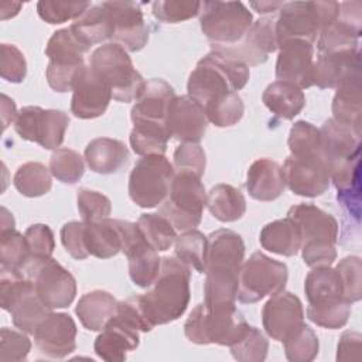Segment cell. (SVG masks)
<instances>
[{"label":"cell","mask_w":362,"mask_h":362,"mask_svg":"<svg viewBox=\"0 0 362 362\" xmlns=\"http://www.w3.org/2000/svg\"><path fill=\"white\" fill-rule=\"evenodd\" d=\"M245 243L239 233L218 229L208 235L204 304L208 308L235 305Z\"/></svg>","instance_id":"6da1fadb"},{"label":"cell","mask_w":362,"mask_h":362,"mask_svg":"<svg viewBox=\"0 0 362 362\" xmlns=\"http://www.w3.org/2000/svg\"><path fill=\"white\" fill-rule=\"evenodd\" d=\"M249 76L247 65L211 51L197 62L189 74L187 92L206 115L243 89Z\"/></svg>","instance_id":"7a4b0ae2"},{"label":"cell","mask_w":362,"mask_h":362,"mask_svg":"<svg viewBox=\"0 0 362 362\" xmlns=\"http://www.w3.org/2000/svg\"><path fill=\"white\" fill-rule=\"evenodd\" d=\"M191 269L177 257H163L151 288L137 296L139 304L153 327L178 320L191 298Z\"/></svg>","instance_id":"3957f363"},{"label":"cell","mask_w":362,"mask_h":362,"mask_svg":"<svg viewBox=\"0 0 362 362\" xmlns=\"http://www.w3.org/2000/svg\"><path fill=\"white\" fill-rule=\"evenodd\" d=\"M301 235V255L308 267L331 266L337 259L338 221L313 204H298L288 209Z\"/></svg>","instance_id":"277c9868"},{"label":"cell","mask_w":362,"mask_h":362,"mask_svg":"<svg viewBox=\"0 0 362 362\" xmlns=\"http://www.w3.org/2000/svg\"><path fill=\"white\" fill-rule=\"evenodd\" d=\"M339 11L338 1H284L276 17L277 45L291 40L313 44Z\"/></svg>","instance_id":"5b68a950"},{"label":"cell","mask_w":362,"mask_h":362,"mask_svg":"<svg viewBox=\"0 0 362 362\" xmlns=\"http://www.w3.org/2000/svg\"><path fill=\"white\" fill-rule=\"evenodd\" d=\"M89 66L110 88L112 98L117 102L136 100L146 86V81L134 68L129 52L116 42L98 47L90 55Z\"/></svg>","instance_id":"8992f818"},{"label":"cell","mask_w":362,"mask_h":362,"mask_svg":"<svg viewBox=\"0 0 362 362\" xmlns=\"http://www.w3.org/2000/svg\"><path fill=\"white\" fill-rule=\"evenodd\" d=\"M249 324L236 305L208 308L198 304L184 324L187 339L197 345H232L246 331Z\"/></svg>","instance_id":"52a82bcc"},{"label":"cell","mask_w":362,"mask_h":362,"mask_svg":"<svg viewBox=\"0 0 362 362\" xmlns=\"http://www.w3.org/2000/svg\"><path fill=\"white\" fill-rule=\"evenodd\" d=\"M0 305L11 314L16 328L34 334L40 322L52 311L38 297L33 280L18 270L1 269Z\"/></svg>","instance_id":"ba28073f"},{"label":"cell","mask_w":362,"mask_h":362,"mask_svg":"<svg viewBox=\"0 0 362 362\" xmlns=\"http://www.w3.org/2000/svg\"><path fill=\"white\" fill-rule=\"evenodd\" d=\"M206 205L205 187L194 173H175L167 198L160 204L158 214L167 218L175 230L195 229Z\"/></svg>","instance_id":"9c48e42d"},{"label":"cell","mask_w":362,"mask_h":362,"mask_svg":"<svg viewBox=\"0 0 362 362\" xmlns=\"http://www.w3.org/2000/svg\"><path fill=\"white\" fill-rule=\"evenodd\" d=\"M86 48L72 33L71 27L55 31L47 42L45 55L48 57V65L45 69V78L49 88L58 93L72 92L76 79L83 71V55Z\"/></svg>","instance_id":"30bf717a"},{"label":"cell","mask_w":362,"mask_h":362,"mask_svg":"<svg viewBox=\"0 0 362 362\" xmlns=\"http://www.w3.org/2000/svg\"><path fill=\"white\" fill-rule=\"evenodd\" d=\"M199 25L211 45L239 42L253 24V16L242 1H201Z\"/></svg>","instance_id":"8fae6325"},{"label":"cell","mask_w":362,"mask_h":362,"mask_svg":"<svg viewBox=\"0 0 362 362\" xmlns=\"http://www.w3.org/2000/svg\"><path fill=\"white\" fill-rule=\"evenodd\" d=\"M175 175L174 165L164 154L143 156L129 175V197L140 208H156L168 195Z\"/></svg>","instance_id":"7c38bea8"},{"label":"cell","mask_w":362,"mask_h":362,"mask_svg":"<svg viewBox=\"0 0 362 362\" xmlns=\"http://www.w3.org/2000/svg\"><path fill=\"white\" fill-rule=\"evenodd\" d=\"M287 279L288 270L283 262L262 252H255L240 266L236 298L245 304L257 303L267 296L283 291Z\"/></svg>","instance_id":"4fadbf2b"},{"label":"cell","mask_w":362,"mask_h":362,"mask_svg":"<svg viewBox=\"0 0 362 362\" xmlns=\"http://www.w3.org/2000/svg\"><path fill=\"white\" fill-rule=\"evenodd\" d=\"M21 273L33 280L41 301L49 308H66L76 296V280L55 259H30Z\"/></svg>","instance_id":"5bb4252c"},{"label":"cell","mask_w":362,"mask_h":362,"mask_svg":"<svg viewBox=\"0 0 362 362\" xmlns=\"http://www.w3.org/2000/svg\"><path fill=\"white\" fill-rule=\"evenodd\" d=\"M69 126V117L64 110L24 106L14 120L16 133L27 141H34L45 150H57Z\"/></svg>","instance_id":"9a60e30c"},{"label":"cell","mask_w":362,"mask_h":362,"mask_svg":"<svg viewBox=\"0 0 362 362\" xmlns=\"http://www.w3.org/2000/svg\"><path fill=\"white\" fill-rule=\"evenodd\" d=\"M122 233V252L129 262V276L133 284L148 288L161 266L158 252L146 240L137 222L117 219Z\"/></svg>","instance_id":"2e32d148"},{"label":"cell","mask_w":362,"mask_h":362,"mask_svg":"<svg viewBox=\"0 0 362 362\" xmlns=\"http://www.w3.org/2000/svg\"><path fill=\"white\" fill-rule=\"evenodd\" d=\"M277 49L276 17L273 16L253 21L245 37L233 45H211V51L247 66H256L266 62L267 55Z\"/></svg>","instance_id":"e0dca14e"},{"label":"cell","mask_w":362,"mask_h":362,"mask_svg":"<svg viewBox=\"0 0 362 362\" xmlns=\"http://www.w3.org/2000/svg\"><path fill=\"white\" fill-rule=\"evenodd\" d=\"M140 328L130 313L117 301L115 315L95 338V354L107 362H122L140 344Z\"/></svg>","instance_id":"ac0fdd59"},{"label":"cell","mask_w":362,"mask_h":362,"mask_svg":"<svg viewBox=\"0 0 362 362\" xmlns=\"http://www.w3.org/2000/svg\"><path fill=\"white\" fill-rule=\"evenodd\" d=\"M281 170L288 189L300 197H320L328 189L331 182V168L321 156H288L284 160Z\"/></svg>","instance_id":"d6986e66"},{"label":"cell","mask_w":362,"mask_h":362,"mask_svg":"<svg viewBox=\"0 0 362 362\" xmlns=\"http://www.w3.org/2000/svg\"><path fill=\"white\" fill-rule=\"evenodd\" d=\"M113 23V42L122 45L127 52L143 49L148 41V27L144 21L139 3L134 1H103Z\"/></svg>","instance_id":"ffe728a7"},{"label":"cell","mask_w":362,"mask_h":362,"mask_svg":"<svg viewBox=\"0 0 362 362\" xmlns=\"http://www.w3.org/2000/svg\"><path fill=\"white\" fill-rule=\"evenodd\" d=\"M76 324L66 313H49L35 328L34 342L48 358L62 359L76 348Z\"/></svg>","instance_id":"44dd1931"},{"label":"cell","mask_w":362,"mask_h":362,"mask_svg":"<svg viewBox=\"0 0 362 362\" xmlns=\"http://www.w3.org/2000/svg\"><path fill=\"white\" fill-rule=\"evenodd\" d=\"M262 322L266 334L272 339L281 342L304 322L301 300L284 290L270 296L262 310Z\"/></svg>","instance_id":"7402d4cb"},{"label":"cell","mask_w":362,"mask_h":362,"mask_svg":"<svg viewBox=\"0 0 362 362\" xmlns=\"http://www.w3.org/2000/svg\"><path fill=\"white\" fill-rule=\"evenodd\" d=\"M165 123L173 139L181 143H199L209 122L204 109L188 95H175L170 100Z\"/></svg>","instance_id":"603a6c76"},{"label":"cell","mask_w":362,"mask_h":362,"mask_svg":"<svg viewBox=\"0 0 362 362\" xmlns=\"http://www.w3.org/2000/svg\"><path fill=\"white\" fill-rule=\"evenodd\" d=\"M112 99L110 88L86 65L72 89L71 112L78 119H95L106 112Z\"/></svg>","instance_id":"cb8c5ba5"},{"label":"cell","mask_w":362,"mask_h":362,"mask_svg":"<svg viewBox=\"0 0 362 362\" xmlns=\"http://www.w3.org/2000/svg\"><path fill=\"white\" fill-rule=\"evenodd\" d=\"M314 48L303 40H291L280 45L276 61L277 81L288 82L300 89L313 86Z\"/></svg>","instance_id":"d4e9b609"},{"label":"cell","mask_w":362,"mask_h":362,"mask_svg":"<svg viewBox=\"0 0 362 362\" xmlns=\"http://www.w3.org/2000/svg\"><path fill=\"white\" fill-rule=\"evenodd\" d=\"M361 74V54L358 51L318 54L313 68V86L320 89L338 88L346 79Z\"/></svg>","instance_id":"484cf974"},{"label":"cell","mask_w":362,"mask_h":362,"mask_svg":"<svg viewBox=\"0 0 362 362\" xmlns=\"http://www.w3.org/2000/svg\"><path fill=\"white\" fill-rule=\"evenodd\" d=\"M320 133L321 157L328 163L329 168L359 154L362 132L331 117L320 127Z\"/></svg>","instance_id":"4316f807"},{"label":"cell","mask_w":362,"mask_h":362,"mask_svg":"<svg viewBox=\"0 0 362 362\" xmlns=\"http://www.w3.org/2000/svg\"><path fill=\"white\" fill-rule=\"evenodd\" d=\"M175 96L174 88L164 79L154 78L146 82L140 96L136 99L130 119L132 122L165 123L170 100Z\"/></svg>","instance_id":"83f0119b"},{"label":"cell","mask_w":362,"mask_h":362,"mask_svg":"<svg viewBox=\"0 0 362 362\" xmlns=\"http://www.w3.org/2000/svg\"><path fill=\"white\" fill-rule=\"evenodd\" d=\"M286 188L281 165L270 158L253 161L246 174V189L249 195L262 202L277 199Z\"/></svg>","instance_id":"f1b7e54d"},{"label":"cell","mask_w":362,"mask_h":362,"mask_svg":"<svg viewBox=\"0 0 362 362\" xmlns=\"http://www.w3.org/2000/svg\"><path fill=\"white\" fill-rule=\"evenodd\" d=\"M83 157L93 173L113 174L127 164L129 148L120 140L98 137L86 144Z\"/></svg>","instance_id":"f546056e"},{"label":"cell","mask_w":362,"mask_h":362,"mask_svg":"<svg viewBox=\"0 0 362 362\" xmlns=\"http://www.w3.org/2000/svg\"><path fill=\"white\" fill-rule=\"evenodd\" d=\"M361 74L346 79L332 99V119L362 132V81Z\"/></svg>","instance_id":"4dcf8cb0"},{"label":"cell","mask_w":362,"mask_h":362,"mask_svg":"<svg viewBox=\"0 0 362 362\" xmlns=\"http://www.w3.org/2000/svg\"><path fill=\"white\" fill-rule=\"evenodd\" d=\"M359 180V154L331 167V181L337 188V198L356 219L361 212Z\"/></svg>","instance_id":"1f68e13d"},{"label":"cell","mask_w":362,"mask_h":362,"mask_svg":"<svg viewBox=\"0 0 362 362\" xmlns=\"http://www.w3.org/2000/svg\"><path fill=\"white\" fill-rule=\"evenodd\" d=\"M304 283L308 305H324L337 301H345L342 281L331 266L311 267ZM348 303V301H346Z\"/></svg>","instance_id":"d6a6232c"},{"label":"cell","mask_w":362,"mask_h":362,"mask_svg":"<svg viewBox=\"0 0 362 362\" xmlns=\"http://www.w3.org/2000/svg\"><path fill=\"white\" fill-rule=\"evenodd\" d=\"M85 245L88 253L98 259L116 256L122 250V233L117 219L105 218L85 222Z\"/></svg>","instance_id":"836d02e7"},{"label":"cell","mask_w":362,"mask_h":362,"mask_svg":"<svg viewBox=\"0 0 362 362\" xmlns=\"http://www.w3.org/2000/svg\"><path fill=\"white\" fill-rule=\"evenodd\" d=\"M262 102L274 116L291 120L304 109L305 95L293 83L274 81L263 90Z\"/></svg>","instance_id":"e575fe53"},{"label":"cell","mask_w":362,"mask_h":362,"mask_svg":"<svg viewBox=\"0 0 362 362\" xmlns=\"http://www.w3.org/2000/svg\"><path fill=\"white\" fill-rule=\"evenodd\" d=\"M117 308V300L105 290H93L83 294L75 313L81 324L89 331H102L106 322L115 315Z\"/></svg>","instance_id":"d590c367"},{"label":"cell","mask_w":362,"mask_h":362,"mask_svg":"<svg viewBox=\"0 0 362 362\" xmlns=\"http://www.w3.org/2000/svg\"><path fill=\"white\" fill-rule=\"evenodd\" d=\"M263 249L281 255L294 256L301 247V235L297 223L288 216L266 223L259 236Z\"/></svg>","instance_id":"8d00e7d4"},{"label":"cell","mask_w":362,"mask_h":362,"mask_svg":"<svg viewBox=\"0 0 362 362\" xmlns=\"http://www.w3.org/2000/svg\"><path fill=\"white\" fill-rule=\"evenodd\" d=\"M76 38L90 49L92 45L113 38V23L107 10L102 4L90 6L83 14L74 20L71 25Z\"/></svg>","instance_id":"74e56055"},{"label":"cell","mask_w":362,"mask_h":362,"mask_svg":"<svg viewBox=\"0 0 362 362\" xmlns=\"http://www.w3.org/2000/svg\"><path fill=\"white\" fill-rule=\"evenodd\" d=\"M211 215L221 222H236L246 212V199L242 191L229 184H216L206 194Z\"/></svg>","instance_id":"f35d334b"},{"label":"cell","mask_w":362,"mask_h":362,"mask_svg":"<svg viewBox=\"0 0 362 362\" xmlns=\"http://www.w3.org/2000/svg\"><path fill=\"white\" fill-rule=\"evenodd\" d=\"M171 134L167 123L134 122L129 136L132 150L139 156L164 154Z\"/></svg>","instance_id":"ab89813d"},{"label":"cell","mask_w":362,"mask_h":362,"mask_svg":"<svg viewBox=\"0 0 362 362\" xmlns=\"http://www.w3.org/2000/svg\"><path fill=\"white\" fill-rule=\"evenodd\" d=\"M206 252H208V236L198 229L184 230L175 238L174 255L189 269L205 274L206 269Z\"/></svg>","instance_id":"60d3db41"},{"label":"cell","mask_w":362,"mask_h":362,"mask_svg":"<svg viewBox=\"0 0 362 362\" xmlns=\"http://www.w3.org/2000/svg\"><path fill=\"white\" fill-rule=\"evenodd\" d=\"M16 189L28 198L42 197L52 187V174L49 168L38 161H28L20 165L13 177Z\"/></svg>","instance_id":"b9f144b4"},{"label":"cell","mask_w":362,"mask_h":362,"mask_svg":"<svg viewBox=\"0 0 362 362\" xmlns=\"http://www.w3.org/2000/svg\"><path fill=\"white\" fill-rule=\"evenodd\" d=\"M137 225L144 235L146 240L157 250H168L177 238V230L171 222L160 215L158 212H146L141 214L137 219Z\"/></svg>","instance_id":"7bdbcfd3"},{"label":"cell","mask_w":362,"mask_h":362,"mask_svg":"<svg viewBox=\"0 0 362 362\" xmlns=\"http://www.w3.org/2000/svg\"><path fill=\"white\" fill-rule=\"evenodd\" d=\"M281 342L284 345V355L290 362H311L318 355V337L304 322Z\"/></svg>","instance_id":"ee69618b"},{"label":"cell","mask_w":362,"mask_h":362,"mask_svg":"<svg viewBox=\"0 0 362 362\" xmlns=\"http://www.w3.org/2000/svg\"><path fill=\"white\" fill-rule=\"evenodd\" d=\"M30 247L24 235L14 228L0 229V264L1 269L18 270L30 259Z\"/></svg>","instance_id":"f6af8a7d"},{"label":"cell","mask_w":362,"mask_h":362,"mask_svg":"<svg viewBox=\"0 0 362 362\" xmlns=\"http://www.w3.org/2000/svg\"><path fill=\"white\" fill-rule=\"evenodd\" d=\"M287 146L294 157H317L321 156V133L320 129L305 120H297L288 133Z\"/></svg>","instance_id":"bcb514c9"},{"label":"cell","mask_w":362,"mask_h":362,"mask_svg":"<svg viewBox=\"0 0 362 362\" xmlns=\"http://www.w3.org/2000/svg\"><path fill=\"white\" fill-rule=\"evenodd\" d=\"M49 171L64 184H76L85 174V157L68 147L57 148L49 158Z\"/></svg>","instance_id":"7dc6e473"},{"label":"cell","mask_w":362,"mask_h":362,"mask_svg":"<svg viewBox=\"0 0 362 362\" xmlns=\"http://www.w3.org/2000/svg\"><path fill=\"white\" fill-rule=\"evenodd\" d=\"M229 348L232 356L239 362H263L267 356L269 341L259 328L249 325Z\"/></svg>","instance_id":"c3c4849f"},{"label":"cell","mask_w":362,"mask_h":362,"mask_svg":"<svg viewBox=\"0 0 362 362\" xmlns=\"http://www.w3.org/2000/svg\"><path fill=\"white\" fill-rule=\"evenodd\" d=\"M90 6V1L40 0L37 3V13L48 24H62L68 20H76Z\"/></svg>","instance_id":"681fc988"},{"label":"cell","mask_w":362,"mask_h":362,"mask_svg":"<svg viewBox=\"0 0 362 362\" xmlns=\"http://www.w3.org/2000/svg\"><path fill=\"white\" fill-rule=\"evenodd\" d=\"M201 1L197 0H158L151 4L153 16L163 23H181L199 14Z\"/></svg>","instance_id":"f907efd6"},{"label":"cell","mask_w":362,"mask_h":362,"mask_svg":"<svg viewBox=\"0 0 362 362\" xmlns=\"http://www.w3.org/2000/svg\"><path fill=\"white\" fill-rule=\"evenodd\" d=\"M351 314V304L346 301H337L324 305H308L307 307V317L311 322L317 324L318 327L328 328V329H338L342 328Z\"/></svg>","instance_id":"816d5d0a"},{"label":"cell","mask_w":362,"mask_h":362,"mask_svg":"<svg viewBox=\"0 0 362 362\" xmlns=\"http://www.w3.org/2000/svg\"><path fill=\"white\" fill-rule=\"evenodd\" d=\"M342 288L344 298L349 304L356 303L362 297V260L359 256H346L337 264Z\"/></svg>","instance_id":"f5cc1de1"},{"label":"cell","mask_w":362,"mask_h":362,"mask_svg":"<svg viewBox=\"0 0 362 362\" xmlns=\"http://www.w3.org/2000/svg\"><path fill=\"white\" fill-rule=\"evenodd\" d=\"M76 205L82 221L93 222L109 218L112 214V202L102 192L79 188L76 192Z\"/></svg>","instance_id":"db71d44e"},{"label":"cell","mask_w":362,"mask_h":362,"mask_svg":"<svg viewBox=\"0 0 362 362\" xmlns=\"http://www.w3.org/2000/svg\"><path fill=\"white\" fill-rule=\"evenodd\" d=\"M31 351V341L27 332L3 327L0 329V361H25Z\"/></svg>","instance_id":"11a10c76"},{"label":"cell","mask_w":362,"mask_h":362,"mask_svg":"<svg viewBox=\"0 0 362 362\" xmlns=\"http://www.w3.org/2000/svg\"><path fill=\"white\" fill-rule=\"evenodd\" d=\"M173 165L175 173L189 171L202 177L206 167V156L199 143H181L173 154Z\"/></svg>","instance_id":"9f6ffc18"},{"label":"cell","mask_w":362,"mask_h":362,"mask_svg":"<svg viewBox=\"0 0 362 362\" xmlns=\"http://www.w3.org/2000/svg\"><path fill=\"white\" fill-rule=\"evenodd\" d=\"M0 75L11 83H20L27 75V62L18 47L3 42L0 45Z\"/></svg>","instance_id":"6f0895ef"},{"label":"cell","mask_w":362,"mask_h":362,"mask_svg":"<svg viewBox=\"0 0 362 362\" xmlns=\"http://www.w3.org/2000/svg\"><path fill=\"white\" fill-rule=\"evenodd\" d=\"M24 236L30 247V259L52 257V252L55 249V239L54 232L48 225L34 223L25 229Z\"/></svg>","instance_id":"680465c9"},{"label":"cell","mask_w":362,"mask_h":362,"mask_svg":"<svg viewBox=\"0 0 362 362\" xmlns=\"http://www.w3.org/2000/svg\"><path fill=\"white\" fill-rule=\"evenodd\" d=\"M61 242L65 250L76 260H83L89 256L85 245V222L71 221L61 228Z\"/></svg>","instance_id":"91938a15"},{"label":"cell","mask_w":362,"mask_h":362,"mask_svg":"<svg viewBox=\"0 0 362 362\" xmlns=\"http://www.w3.org/2000/svg\"><path fill=\"white\" fill-rule=\"evenodd\" d=\"M362 335L355 331H346L341 335L337 348V361H352L361 356Z\"/></svg>","instance_id":"94428289"},{"label":"cell","mask_w":362,"mask_h":362,"mask_svg":"<svg viewBox=\"0 0 362 362\" xmlns=\"http://www.w3.org/2000/svg\"><path fill=\"white\" fill-rule=\"evenodd\" d=\"M17 109L13 99H10L7 95H1V120H3V130L8 127L10 123H13L17 117Z\"/></svg>","instance_id":"6125c7cd"},{"label":"cell","mask_w":362,"mask_h":362,"mask_svg":"<svg viewBox=\"0 0 362 362\" xmlns=\"http://www.w3.org/2000/svg\"><path fill=\"white\" fill-rule=\"evenodd\" d=\"M284 1H252L250 7L255 8L259 14H274L277 13Z\"/></svg>","instance_id":"be15d7a7"}]
</instances>
